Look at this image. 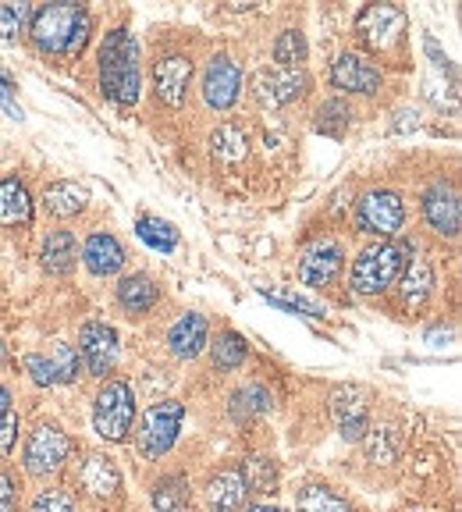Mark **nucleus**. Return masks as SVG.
Wrapping results in <instances>:
<instances>
[{
  "label": "nucleus",
  "instance_id": "24",
  "mask_svg": "<svg viewBox=\"0 0 462 512\" xmlns=\"http://www.w3.org/2000/svg\"><path fill=\"white\" fill-rule=\"evenodd\" d=\"M86 203H89V192L82 189V185L68 182V178L50 182L47 189H43V207H47V214L61 217V221L79 217L82 210H86Z\"/></svg>",
  "mask_w": 462,
  "mask_h": 512
},
{
  "label": "nucleus",
  "instance_id": "29",
  "mask_svg": "<svg viewBox=\"0 0 462 512\" xmlns=\"http://www.w3.org/2000/svg\"><path fill=\"white\" fill-rule=\"evenodd\" d=\"M295 505H299V512H352V505L338 491L327 488V484H306V488H299Z\"/></svg>",
  "mask_w": 462,
  "mask_h": 512
},
{
  "label": "nucleus",
  "instance_id": "40",
  "mask_svg": "<svg viewBox=\"0 0 462 512\" xmlns=\"http://www.w3.org/2000/svg\"><path fill=\"white\" fill-rule=\"evenodd\" d=\"M22 367H25V374H29L36 384H43V388L57 384V381H54V370H50V360H47V356H40V352H32V356H25Z\"/></svg>",
  "mask_w": 462,
  "mask_h": 512
},
{
  "label": "nucleus",
  "instance_id": "35",
  "mask_svg": "<svg viewBox=\"0 0 462 512\" xmlns=\"http://www.w3.org/2000/svg\"><path fill=\"white\" fill-rule=\"evenodd\" d=\"M47 360H50V370H54V381L57 384H72L75 377L82 374L79 352H75V345H68V342H57Z\"/></svg>",
  "mask_w": 462,
  "mask_h": 512
},
{
  "label": "nucleus",
  "instance_id": "15",
  "mask_svg": "<svg viewBox=\"0 0 462 512\" xmlns=\"http://www.w3.org/2000/svg\"><path fill=\"white\" fill-rule=\"evenodd\" d=\"M423 217L438 235L455 239L462 224V207H459V192L452 182H434L431 189L423 192Z\"/></svg>",
  "mask_w": 462,
  "mask_h": 512
},
{
  "label": "nucleus",
  "instance_id": "2",
  "mask_svg": "<svg viewBox=\"0 0 462 512\" xmlns=\"http://www.w3.org/2000/svg\"><path fill=\"white\" fill-rule=\"evenodd\" d=\"M93 32V15L82 4H47L32 11V47L50 57H79Z\"/></svg>",
  "mask_w": 462,
  "mask_h": 512
},
{
  "label": "nucleus",
  "instance_id": "37",
  "mask_svg": "<svg viewBox=\"0 0 462 512\" xmlns=\"http://www.w3.org/2000/svg\"><path fill=\"white\" fill-rule=\"evenodd\" d=\"M367 448L377 466L395 463V456H399V431H395V427H377V431H370Z\"/></svg>",
  "mask_w": 462,
  "mask_h": 512
},
{
  "label": "nucleus",
  "instance_id": "31",
  "mask_svg": "<svg viewBox=\"0 0 462 512\" xmlns=\"http://www.w3.org/2000/svg\"><path fill=\"white\" fill-rule=\"evenodd\" d=\"M136 235L146 242V246L160 249V253H171V249L178 246V228L168 221H160V217H139Z\"/></svg>",
  "mask_w": 462,
  "mask_h": 512
},
{
  "label": "nucleus",
  "instance_id": "21",
  "mask_svg": "<svg viewBox=\"0 0 462 512\" xmlns=\"http://www.w3.org/2000/svg\"><path fill=\"white\" fill-rule=\"evenodd\" d=\"M0 224L4 228H29L32 224V196L22 178H0Z\"/></svg>",
  "mask_w": 462,
  "mask_h": 512
},
{
  "label": "nucleus",
  "instance_id": "13",
  "mask_svg": "<svg viewBox=\"0 0 462 512\" xmlns=\"http://www.w3.org/2000/svg\"><path fill=\"white\" fill-rule=\"evenodd\" d=\"M200 89H203V100H207L210 111H228V107H235V100H239V93H242L239 64L231 61L228 54L210 57Z\"/></svg>",
  "mask_w": 462,
  "mask_h": 512
},
{
  "label": "nucleus",
  "instance_id": "38",
  "mask_svg": "<svg viewBox=\"0 0 462 512\" xmlns=\"http://www.w3.org/2000/svg\"><path fill=\"white\" fill-rule=\"evenodd\" d=\"M29 512H75V498L64 488H47L36 495Z\"/></svg>",
  "mask_w": 462,
  "mask_h": 512
},
{
  "label": "nucleus",
  "instance_id": "33",
  "mask_svg": "<svg viewBox=\"0 0 462 512\" xmlns=\"http://www.w3.org/2000/svg\"><path fill=\"white\" fill-rule=\"evenodd\" d=\"M349 125H352V111L345 100H324L317 107V132H324V136L342 139Z\"/></svg>",
  "mask_w": 462,
  "mask_h": 512
},
{
  "label": "nucleus",
  "instance_id": "46",
  "mask_svg": "<svg viewBox=\"0 0 462 512\" xmlns=\"http://www.w3.org/2000/svg\"><path fill=\"white\" fill-rule=\"evenodd\" d=\"M0 360H4V342H0Z\"/></svg>",
  "mask_w": 462,
  "mask_h": 512
},
{
  "label": "nucleus",
  "instance_id": "1",
  "mask_svg": "<svg viewBox=\"0 0 462 512\" xmlns=\"http://www.w3.org/2000/svg\"><path fill=\"white\" fill-rule=\"evenodd\" d=\"M100 89L114 107L128 111L139 104V89H143V68H139V43L128 29H111L100 43Z\"/></svg>",
  "mask_w": 462,
  "mask_h": 512
},
{
  "label": "nucleus",
  "instance_id": "27",
  "mask_svg": "<svg viewBox=\"0 0 462 512\" xmlns=\"http://www.w3.org/2000/svg\"><path fill=\"white\" fill-rule=\"evenodd\" d=\"M189 502H192V491L182 473H171V477L153 484V509L157 512H185Z\"/></svg>",
  "mask_w": 462,
  "mask_h": 512
},
{
  "label": "nucleus",
  "instance_id": "32",
  "mask_svg": "<svg viewBox=\"0 0 462 512\" xmlns=\"http://www.w3.org/2000/svg\"><path fill=\"white\" fill-rule=\"evenodd\" d=\"M32 22V4H22V0H4L0 4V40L11 43L18 40Z\"/></svg>",
  "mask_w": 462,
  "mask_h": 512
},
{
  "label": "nucleus",
  "instance_id": "41",
  "mask_svg": "<svg viewBox=\"0 0 462 512\" xmlns=\"http://www.w3.org/2000/svg\"><path fill=\"white\" fill-rule=\"evenodd\" d=\"M18 505V480L8 470H0V512H15Z\"/></svg>",
  "mask_w": 462,
  "mask_h": 512
},
{
  "label": "nucleus",
  "instance_id": "25",
  "mask_svg": "<svg viewBox=\"0 0 462 512\" xmlns=\"http://www.w3.org/2000/svg\"><path fill=\"white\" fill-rule=\"evenodd\" d=\"M402 285H399V296H402V303L409 306V310H416V306H423L427 303V296H431V288H434V271H431V264L427 260H409L406 267H402Z\"/></svg>",
  "mask_w": 462,
  "mask_h": 512
},
{
  "label": "nucleus",
  "instance_id": "20",
  "mask_svg": "<svg viewBox=\"0 0 462 512\" xmlns=\"http://www.w3.org/2000/svg\"><path fill=\"white\" fill-rule=\"evenodd\" d=\"M246 480H242L239 466H231V470H221L210 477L207 484V505L210 512H242L246 505Z\"/></svg>",
  "mask_w": 462,
  "mask_h": 512
},
{
  "label": "nucleus",
  "instance_id": "5",
  "mask_svg": "<svg viewBox=\"0 0 462 512\" xmlns=\"http://www.w3.org/2000/svg\"><path fill=\"white\" fill-rule=\"evenodd\" d=\"M182 420H185V406L178 399L153 402L143 416V427H139V452L146 459L168 456L171 445L178 441V431H182Z\"/></svg>",
  "mask_w": 462,
  "mask_h": 512
},
{
  "label": "nucleus",
  "instance_id": "8",
  "mask_svg": "<svg viewBox=\"0 0 462 512\" xmlns=\"http://www.w3.org/2000/svg\"><path fill=\"white\" fill-rule=\"evenodd\" d=\"M356 32L374 54H391V50H399L402 36H406V11L395 4H370L359 11Z\"/></svg>",
  "mask_w": 462,
  "mask_h": 512
},
{
  "label": "nucleus",
  "instance_id": "3",
  "mask_svg": "<svg viewBox=\"0 0 462 512\" xmlns=\"http://www.w3.org/2000/svg\"><path fill=\"white\" fill-rule=\"evenodd\" d=\"M402 267H406V246L399 242H374L352 260L349 288L356 296H381L399 281Z\"/></svg>",
  "mask_w": 462,
  "mask_h": 512
},
{
  "label": "nucleus",
  "instance_id": "43",
  "mask_svg": "<svg viewBox=\"0 0 462 512\" xmlns=\"http://www.w3.org/2000/svg\"><path fill=\"white\" fill-rule=\"evenodd\" d=\"M11 89H15V82H11L8 75L0 72V107H4V111H8L11 118H22V107H18L15 100H11Z\"/></svg>",
  "mask_w": 462,
  "mask_h": 512
},
{
  "label": "nucleus",
  "instance_id": "18",
  "mask_svg": "<svg viewBox=\"0 0 462 512\" xmlns=\"http://www.w3.org/2000/svg\"><path fill=\"white\" fill-rule=\"evenodd\" d=\"M207 338H210L207 317H200V313H182L168 331V349L175 352L178 360H196V356L207 349Z\"/></svg>",
  "mask_w": 462,
  "mask_h": 512
},
{
  "label": "nucleus",
  "instance_id": "14",
  "mask_svg": "<svg viewBox=\"0 0 462 512\" xmlns=\"http://www.w3.org/2000/svg\"><path fill=\"white\" fill-rule=\"evenodd\" d=\"M384 75L374 61H367L363 54H342L331 64V86L352 96H377Z\"/></svg>",
  "mask_w": 462,
  "mask_h": 512
},
{
  "label": "nucleus",
  "instance_id": "44",
  "mask_svg": "<svg viewBox=\"0 0 462 512\" xmlns=\"http://www.w3.org/2000/svg\"><path fill=\"white\" fill-rule=\"evenodd\" d=\"M8 409H11V392L0 384V413H8Z\"/></svg>",
  "mask_w": 462,
  "mask_h": 512
},
{
  "label": "nucleus",
  "instance_id": "28",
  "mask_svg": "<svg viewBox=\"0 0 462 512\" xmlns=\"http://www.w3.org/2000/svg\"><path fill=\"white\" fill-rule=\"evenodd\" d=\"M246 356H249V342L239 335V331H221L217 342L210 345V360H214V367L224 370V374L239 370L242 363H246Z\"/></svg>",
  "mask_w": 462,
  "mask_h": 512
},
{
  "label": "nucleus",
  "instance_id": "10",
  "mask_svg": "<svg viewBox=\"0 0 462 512\" xmlns=\"http://www.w3.org/2000/svg\"><path fill=\"white\" fill-rule=\"evenodd\" d=\"M79 360L93 377H104L118 363V331L107 320H86L79 331Z\"/></svg>",
  "mask_w": 462,
  "mask_h": 512
},
{
  "label": "nucleus",
  "instance_id": "42",
  "mask_svg": "<svg viewBox=\"0 0 462 512\" xmlns=\"http://www.w3.org/2000/svg\"><path fill=\"white\" fill-rule=\"evenodd\" d=\"M263 296L271 299V303L285 306V310H292V313H310V317H324V310H320V306H313V303H306V299H292V296H274V292H263Z\"/></svg>",
  "mask_w": 462,
  "mask_h": 512
},
{
  "label": "nucleus",
  "instance_id": "16",
  "mask_svg": "<svg viewBox=\"0 0 462 512\" xmlns=\"http://www.w3.org/2000/svg\"><path fill=\"white\" fill-rule=\"evenodd\" d=\"M367 392L356 388V384H338L335 392H331V416H335V424L342 427V434L349 441L363 438L367 434Z\"/></svg>",
  "mask_w": 462,
  "mask_h": 512
},
{
  "label": "nucleus",
  "instance_id": "11",
  "mask_svg": "<svg viewBox=\"0 0 462 512\" xmlns=\"http://www.w3.org/2000/svg\"><path fill=\"white\" fill-rule=\"evenodd\" d=\"M192 57L189 54H160L153 61V89H157V100L168 107H182L185 96H189V86H192Z\"/></svg>",
  "mask_w": 462,
  "mask_h": 512
},
{
  "label": "nucleus",
  "instance_id": "7",
  "mask_svg": "<svg viewBox=\"0 0 462 512\" xmlns=\"http://www.w3.org/2000/svg\"><path fill=\"white\" fill-rule=\"evenodd\" d=\"M68 456H72V438L57 424H40L25 438L22 463L32 477H54V473L68 463Z\"/></svg>",
  "mask_w": 462,
  "mask_h": 512
},
{
  "label": "nucleus",
  "instance_id": "22",
  "mask_svg": "<svg viewBox=\"0 0 462 512\" xmlns=\"http://www.w3.org/2000/svg\"><path fill=\"white\" fill-rule=\"evenodd\" d=\"M114 296H118V306L125 313H150L153 306H157L160 299V285L150 278V274L136 271V274H125V278L118 281V288H114Z\"/></svg>",
  "mask_w": 462,
  "mask_h": 512
},
{
  "label": "nucleus",
  "instance_id": "12",
  "mask_svg": "<svg viewBox=\"0 0 462 512\" xmlns=\"http://www.w3.org/2000/svg\"><path fill=\"white\" fill-rule=\"evenodd\" d=\"M310 89V75L303 68H263L253 79V96L263 107H285Z\"/></svg>",
  "mask_w": 462,
  "mask_h": 512
},
{
  "label": "nucleus",
  "instance_id": "6",
  "mask_svg": "<svg viewBox=\"0 0 462 512\" xmlns=\"http://www.w3.org/2000/svg\"><path fill=\"white\" fill-rule=\"evenodd\" d=\"M356 224L363 232L391 242V235H399V228L406 224V203H402L399 192L370 189L356 203Z\"/></svg>",
  "mask_w": 462,
  "mask_h": 512
},
{
  "label": "nucleus",
  "instance_id": "39",
  "mask_svg": "<svg viewBox=\"0 0 462 512\" xmlns=\"http://www.w3.org/2000/svg\"><path fill=\"white\" fill-rule=\"evenodd\" d=\"M15 441H18V413L8 409V413H0V463L11 456Z\"/></svg>",
  "mask_w": 462,
  "mask_h": 512
},
{
  "label": "nucleus",
  "instance_id": "36",
  "mask_svg": "<svg viewBox=\"0 0 462 512\" xmlns=\"http://www.w3.org/2000/svg\"><path fill=\"white\" fill-rule=\"evenodd\" d=\"M210 146H214L217 157H224V160H239V157H246L249 139H246V132H242V128L221 125V128L214 132V136H210Z\"/></svg>",
  "mask_w": 462,
  "mask_h": 512
},
{
  "label": "nucleus",
  "instance_id": "4",
  "mask_svg": "<svg viewBox=\"0 0 462 512\" xmlns=\"http://www.w3.org/2000/svg\"><path fill=\"white\" fill-rule=\"evenodd\" d=\"M136 424V392L132 384L111 377V381L100 384V392L93 399V431L104 441H128V431Z\"/></svg>",
  "mask_w": 462,
  "mask_h": 512
},
{
  "label": "nucleus",
  "instance_id": "23",
  "mask_svg": "<svg viewBox=\"0 0 462 512\" xmlns=\"http://www.w3.org/2000/svg\"><path fill=\"white\" fill-rule=\"evenodd\" d=\"M75 256H79V246H75L72 232H64V228L47 232V239H43V246H40L43 271L54 274V278H64V274L75 271Z\"/></svg>",
  "mask_w": 462,
  "mask_h": 512
},
{
  "label": "nucleus",
  "instance_id": "19",
  "mask_svg": "<svg viewBox=\"0 0 462 512\" xmlns=\"http://www.w3.org/2000/svg\"><path fill=\"white\" fill-rule=\"evenodd\" d=\"M79 480H82V488H86V495L96 498V502H107V498H114L121 488L118 466H114V459L104 456V452H93V456L82 463Z\"/></svg>",
  "mask_w": 462,
  "mask_h": 512
},
{
  "label": "nucleus",
  "instance_id": "17",
  "mask_svg": "<svg viewBox=\"0 0 462 512\" xmlns=\"http://www.w3.org/2000/svg\"><path fill=\"white\" fill-rule=\"evenodd\" d=\"M82 264L96 278H111V274H118L125 267V249L111 232H93L86 239V246H82Z\"/></svg>",
  "mask_w": 462,
  "mask_h": 512
},
{
  "label": "nucleus",
  "instance_id": "30",
  "mask_svg": "<svg viewBox=\"0 0 462 512\" xmlns=\"http://www.w3.org/2000/svg\"><path fill=\"white\" fill-rule=\"evenodd\" d=\"M278 459L274 456H249L246 463H242V480H246V491H260V495H267V491L278 488Z\"/></svg>",
  "mask_w": 462,
  "mask_h": 512
},
{
  "label": "nucleus",
  "instance_id": "34",
  "mask_svg": "<svg viewBox=\"0 0 462 512\" xmlns=\"http://www.w3.org/2000/svg\"><path fill=\"white\" fill-rule=\"evenodd\" d=\"M274 61L278 68H303L306 61V36L299 29H285L274 40Z\"/></svg>",
  "mask_w": 462,
  "mask_h": 512
},
{
  "label": "nucleus",
  "instance_id": "9",
  "mask_svg": "<svg viewBox=\"0 0 462 512\" xmlns=\"http://www.w3.org/2000/svg\"><path fill=\"white\" fill-rule=\"evenodd\" d=\"M342 267H345L342 242L327 239V235L306 242L303 253H299V281H303L306 288H327L342 274Z\"/></svg>",
  "mask_w": 462,
  "mask_h": 512
},
{
  "label": "nucleus",
  "instance_id": "45",
  "mask_svg": "<svg viewBox=\"0 0 462 512\" xmlns=\"http://www.w3.org/2000/svg\"><path fill=\"white\" fill-rule=\"evenodd\" d=\"M246 512H285L281 505H249Z\"/></svg>",
  "mask_w": 462,
  "mask_h": 512
},
{
  "label": "nucleus",
  "instance_id": "26",
  "mask_svg": "<svg viewBox=\"0 0 462 512\" xmlns=\"http://www.w3.org/2000/svg\"><path fill=\"white\" fill-rule=\"evenodd\" d=\"M274 409V395L263 388V384H246L239 392L231 395V416L239 424H253L260 416H267Z\"/></svg>",
  "mask_w": 462,
  "mask_h": 512
}]
</instances>
